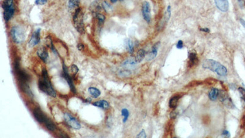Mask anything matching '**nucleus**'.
Wrapping results in <instances>:
<instances>
[{
	"instance_id": "6ab92c4d",
	"label": "nucleus",
	"mask_w": 245,
	"mask_h": 138,
	"mask_svg": "<svg viewBox=\"0 0 245 138\" xmlns=\"http://www.w3.org/2000/svg\"><path fill=\"white\" fill-rule=\"evenodd\" d=\"M21 90L23 91L24 93L27 94L30 97H33V94L30 89V87H29L28 83H24V84H20Z\"/></svg>"
},
{
	"instance_id": "39448f33",
	"label": "nucleus",
	"mask_w": 245,
	"mask_h": 138,
	"mask_svg": "<svg viewBox=\"0 0 245 138\" xmlns=\"http://www.w3.org/2000/svg\"><path fill=\"white\" fill-rule=\"evenodd\" d=\"M64 120L69 126L71 128L75 129V130H79L81 128V125L79 123V121H78L74 117L71 115L69 113H65L64 114Z\"/></svg>"
},
{
	"instance_id": "f3484780",
	"label": "nucleus",
	"mask_w": 245,
	"mask_h": 138,
	"mask_svg": "<svg viewBox=\"0 0 245 138\" xmlns=\"http://www.w3.org/2000/svg\"><path fill=\"white\" fill-rule=\"evenodd\" d=\"M79 0H69L68 2V8L69 11L75 10L79 8Z\"/></svg>"
},
{
	"instance_id": "2f4dec72",
	"label": "nucleus",
	"mask_w": 245,
	"mask_h": 138,
	"mask_svg": "<svg viewBox=\"0 0 245 138\" xmlns=\"http://www.w3.org/2000/svg\"><path fill=\"white\" fill-rule=\"evenodd\" d=\"M238 92H240V93L241 94V98L242 99L243 101V104H244L245 105V89L242 87H239L238 88Z\"/></svg>"
},
{
	"instance_id": "de8ad7c7",
	"label": "nucleus",
	"mask_w": 245,
	"mask_h": 138,
	"mask_svg": "<svg viewBox=\"0 0 245 138\" xmlns=\"http://www.w3.org/2000/svg\"><path fill=\"white\" fill-rule=\"evenodd\" d=\"M120 1H123V0H120Z\"/></svg>"
},
{
	"instance_id": "37998d69",
	"label": "nucleus",
	"mask_w": 245,
	"mask_h": 138,
	"mask_svg": "<svg viewBox=\"0 0 245 138\" xmlns=\"http://www.w3.org/2000/svg\"><path fill=\"white\" fill-rule=\"evenodd\" d=\"M200 31H202L206 33H209L210 32V30L208 28H201L200 29Z\"/></svg>"
},
{
	"instance_id": "79ce46f5",
	"label": "nucleus",
	"mask_w": 245,
	"mask_h": 138,
	"mask_svg": "<svg viewBox=\"0 0 245 138\" xmlns=\"http://www.w3.org/2000/svg\"><path fill=\"white\" fill-rule=\"evenodd\" d=\"M240 21L241 24L242 25V26H243L244 28H245V20H244L243 19H241L240 20Z\"/></svg>"
},
{
	"instance_id": "58836bf2",
	"label": "nucleus",
	"mask_w": 245,
	"mask_h": 138,
	"mask_svg": "<svg viewBox=\"0 0 245 138\" xmlns=\"http://www.w3.org/2000/svg\"><path fill=\"white\" fill-rule=\"evenodd\" d=\"M245 126V115H244L241 120V128H243Z\"/></svg>"
},
{
	"instance_id": "0eeeda50",
	"label": "nucleus",
	"mask_w": 245,
	"mask_h": 138,
	"mask_svg": "<svg viewBox=\"0 0 245 138\" xmlns=\"http://www.w3.org/2000/svg\"><path fill=\"white\" fill-rule=\"evenodd\" d=\"M142 14L144 19L148 23L151 21L152 16H151V8H150L149 3L147 1H144L142 4Z\"/></svg>"
},
{
	"instance_id": "a19ab883",
	"label": "nucleus",
	"mask_w": 245,
	"mask_h": 138,
	"mask_svg": "<svg viewBox=\"0 0 245 138\" xmlns=\"http://www.w3.org/2000/svg\"><path fill=\"white\" fill-rule=\"evenodd\" d=\"M222 135H223L225 137H229L230 136L229 132L228 131H226V130L223 131V132H222Z\"/></svg>"
},
{
	"instance_id": "c85d7f7f",
	"label": "nucleus",
	"mask_w": 245,
	"mask_h": 138,
	"mask_svg": "<svg viewBox=\"0 0 245 138\" xmlns=\"http://www.w3.org/2000/svg\"><path fill=\"white\" fill-rule=\"evenodd\" d=\"M121 115L123 116L124 119H123V122L125 123L126 121L127 120L128 117H129V112L128 111V110L126 109H123L121 110Z\"/></svg>"
},
{
	"instance_id": "423d86ee",
	"label": "nucleus",
	"mask_w": 245,
	"mask_h": 138,
	"mask_svg": "<svg viewBox=\"0 0 245 138\" xmlns=\"http://www.w3.org/2000/svg\"><path fill=\"white\" fill-rule=\"evenodd\" d=\"M63 77L64 78V79L66 80V82H68V84L69 85V87H70V89L72 91V92L73 93H75L76 92V89H75V87L74 84V82L72 80V79L71 78V77L69 76V73H68V68L67 66L65 65L64 63L63 64Z\"/></svg>"
},
{
	"instance_id": "09e8293b",
	"label": "nucleus",
	"mask_w": 245,
	"mask_h": 138,
	"mask_svg": "<svg viewBox=\"0 0 245 138\" xmlns=\"http://www.w3.org/2000/svg\"><path fill=\"white\" fill-rule=\"evenodd\" d=\"M244 4H245V1H244Z\"/></svg>"
},
{
	"instance_id": "cd10ccee",
	"label": "nucleus",
	"mask_w": 245,
	"mask_h": 138,
	"mask_svg": "<svg viewBox=\"0 0 245 138\" xmlns=\"http://www.w3.org/2000/svg\"><path fill=\"white\" fill-rule=\"evenodd\" d=\"M14 6L13 0H4L2 4V7L3 9Z\"/></svg>"
},
{
	"instance_id": "f704fd0d",
	"label": "nucleus",
	"mask_w": 245,
	"mask_h": 138,
	"mask_svg": "<svg viewBox=\"0 0 245 138\" xmlns=\"http://www.w3.org/2000/svg\"><path fill=\"white\" fill-rule=\"evenodd\" d=\"M47 2V0H36L35 4L37 5H44Z\"/></svg>"
},
{
	"instance_id": "a878e982",
	"label": "nucleus",
	"mask_w": 245,
	"mask_h": 138,
	"mask_svg": "<svg viewBox=\"0 0 245 138\" xmlns=\"http://www.w3.org/2000/svg\"><path fill=\"white\" fill-rule=\"evenodd\" d=\"M137 63V62L136 61L135 58H129L123 64V66H125V67H133L134 66H135Z\"/></svg>"
},
{
	"instance_id": "473e14b6",
	"label": "nucleus",
	"mask_w": 245,
	"mask_h": 138,
	"mask_svg": "<svg viewBox=\"0 0 245 138\" xmlns=\"http://www.w3.org/2000/svg\"><path fill=\"white\" fill-rule=\"evenodd\" d=\"M71 71L72 72L73 74H77L78 73V71H79V68H78L77 66L75 64H72L71 68H70Z\"/></svg>"
},
{
	"instance_id": "c756f323",
	"label": "nucleus",
	"mask_w": 245,
	"mask_h": 138,
	"mask_svg": "<svg viewBox=\"0 0 245 138\" xmlns=\"http://www.w3.org/2000/svg\"><path fill=\"white\" fill-rule=\"evenodd\" d=\"M46 43L47 46L48 47H51V48L52 49V51H53L54 52L56 53V51H55V48H54V47H53V42H52V40H51V37H50V36H47V37H46Z\"/></svg>"
},
{
	"instance_id": "393cba45",
	"label": "nucleus",
	"mask_w": 245,
	"mask_h": 138,
	"mask_svg": "<svg viewBox=\"0 0 245 138\" xmlns=\"http://www.w3.org/2000/svg\"><path fill=\"white\" fill-rule=\"evenodd\" d=\"M44 123H45L46 127L48 130L51 131H54L55 130H56V128H57L56 125H55V123L50 119L48 118L47 120L46 121V122Z\"/></svg>"
},
{
	"instance_id": "6e6552de",
	"label": "nucleus",
	"mask_w": 245,
	"mask_h": 138,
	"mask_svg": "<svg viewBox=\"0 0 245 138\" xmlns=\"http://www.w3.org/2000/svg\"><path fill=\"white\" fill-rule=\"evenodd\" d=\"M15 72L17 74V78L19 81L20 84H24V83H28V82L30 80V76L24 71L21 70L20 68L15 70Z\"/></svg>"
},
{
	"instance_id": "9d476101",
	"label": "nucleus",
	"mask_w": 245,
	"mask_h": 138,
	"mask_svg": "<svg viewBox=\"0 0 245 138\" xmlns=\"http://www.w3.org/2000/svg\"><path fill=\"white\" fill-rule=\"evenodd\" d=\"M219 97L220 101L225 104L226 106L229 108H232L233 107V103L231 100L230 97L227 95V94L224 92V91H221L219 93Z\"/></svg>"
},
{
	"instance_id": "a18cd8bd",
	"label": "nucleus",
	"mask_w": 245,
	"mask_h": 138,
	"mask_svg": "<svg viewBox=\"0 0 245 138\" xmlns=\"http://www.w3.org/2000/svg\"><path fill=\"white\" fill-rule=\"evenodd\" d=\"M110 1L112 2V3H116V1H118V0H110Z\"/></svg>"
},
{
	"instance_id": "72a5a7b5",
	"label": "nucleus",
	"mask_w": 245,
	"mask_h": 138,
	"mask_svg": "<svg viewBox=\"0 0 245 138\" xmlns=\"http://www.w3.org/2000/svg\"><path fill=\"white\" fill-rule=\"evenodd\" d=\"M102 8H104V9L105 10H106V11L112 9V7H111V6L109 3H107V2H105V1H104L102 3Z\"/></svg>"
},
{
	"instance_id": "f8f14e48",
	"label": "nucleus",
	"mask_w": 245,
	"mask_h": 138,
	"mask_svg": "<svg viewBox=\"0 0 245 138\" xmlns=\"http://www.w3.org/2000/svg\"><path fill=\"white\" fill-rule=\"evenodd\" d=\"M215 3L216 7L222 12H227L229 10V4L228 0H215Z\"/></svg>"
},
{
	"instance_id": "f257e3e1",
	"label": "nucleus",
	"mask_w": 245,
	"mask_h": 138,
	"mask_svg": "<svg viewBox=\"0 0 245 138\" xmlns=\"http://www.w3.org/2000/svg\"><path fill=\"white\" fill-rule=\"evenodd\" d=\"M38 87L41 91L46 93L48 95L54 98L57 96L56 91L51 84L48 72L45 68L42 69V77L39 80Z\"/></svg>"
},
{
	"instance_id": "4be33fe9",
	"label": "nucleus",
	"mask_w": 245,
	"mask_h": 138,
	"mask_svg": "<svg viewBox=\"0 0 245 138\" xmlns=\"http://www.w3.org/2000/svg\"><path fill=\"white\" fill-rule=\"evenodd\" d=\"M125 46L127 51L130 53L134 52V44L130 39H126L125 41Z\"/></svg>"
},
{
	"instance_id": "20e7f679",
	"label": "nucleus",
	"mask_w": 245,
	"mask_h": 138,
	"mask_svg": "<svg viewBox=\"0 0 245 138\" xmlns=\"http://www.w3.org/2000/svg\"><path fill=\"white\" fill-rule=\"evenodd\" d=\"M10 35L13 41L17 44L23 42L25 39V33L23 28L19 26H14L10 30Z\"/></svg>"
},
{
	"instance_id": "a211bd4d",
	"label": "nucleus",
	"mask_w": 245,
	"mask_h": 138,
	"mask_svg": "<svg viewBox=\"0 0 245 138\" xmlns=\"http://www.w3.org/2000/svg\"><path fill=\"white\" fill-rule=\"evenodd\" d=\"M93 105L104 109H107L109 107V103L105 100H100L93 103Z\"/></svg>"
},
{
	"instance_id": "9b49d317",
	"label": "nucleus",
	"mask_w": 245,
	"mask_h": 138,
	"mask_svg": "<svg viewBox=\"0 0 245 138\" xmlns=\"http://www.w3.org/2000/svg\"><path fill=\"white\" fill-rule=\"evenodd\" d=\"M40 33H41L40 28L37 29L34 33H33V34L28 42V46L30 47H34L36 46L39 42L40 39H41Z\"/></svg>"
},
{
	"instance_id": "c9c22d12",
	"label": "nucleus",
	"mask_w": 245,
	"mask_h": 138,
	"mask_svg": "<svg viewBox=\"0 0 245 138\" xmlns=\"http://www.w3.org/2000/svg\"><path fill=\"white\" fill-rule=\"evenodd\" d=\"M178 114H179V113H178V112L176 111V110H173V111L171 112V113L170 114V119H175L176 117V116H177Z\"/></svg>"
},
{
	"instance_id": "7ed1b4c3",
	"label": "nucleus",
	"mask_w": 245,
	"mask_h": 138,
	"mask_svg": "<svg viewBox=\"0 0 245 138\" xmlns=\"http://www.w3.org/2000/svg\"><path fill=\"white\" fill-rule=\"evenodd\" d=\"M73 21L75 28L80 34L83 35L85 30L83 24V14L80 8H78L75 11L73 16Z\"/></svg>"
},
{
	"instance_id": "ea45409f",
	"label": "nucleus",
	"mask_w": 245,
	"mask_h": 138,
	"mask_svg": "<svg viewBox=\"0 0 245 138\" xmlns=\"http://www.w3.org/2000/svg\"><path fill=\"white\" fill-rule=\"evenodd\" d=\"M77 49H78V50H79V51H82L83 49H84V45H83V44H81V43H79V44H77Z\"/></svg>"
},
{
	"instance_id": "dca6fc26",
	"label": "nucleus",
	"mask_w": 245,
	"mask_h": 138,
	"mask_svg": "<svg viewBox=\"0 0 245 138\" xmlns=\"http://www.w3.org/2000/svg\"><path fill=\"white\" fill-rule=\"evenodd\" d=\"M198 62V57L196 53L190 52L189 53V67H192L194 65L196 64Z\"/></svg>"
},
{
	"instance_id": "7c9ffc66",
	"label": "nucleus",
	"mask_w": 245,
	"mask_h": 138,
	"mask_svg": "<svg viewBox=\"0 0 245 138\" xmlns=\"http://www.w3.org/2000/svg\"><path fill=\"white\" fill-rule=\"evenodd\" d=\"M96 18L98 19L99 24H103L104 23L105 20V17L103 14H101L100 13H96Z\"/></svg>"
},
{
	"instance_id": "e433bc0d",
	"label": "nucleus",
	"mask_w": 245,
	"mask_h": 138,
	"mask_svg": "<svg viewBox=\"0 0 245 138\" xmlns=\"http://www.w3.org/2000/svg\"><path fill=\"white\" fill-rule=\"evenodd\" d=\"M137 137H145V138L147 137V135H146L145 132V130H142L141 131V132H140V133H139L137 136Z\"/></svg>"
},
{
	"instance_id": "c03bdc74",
	"label": "nucleus",
	"mask_w": 245,
	"mask_h": 138,
	"mask_svg": "<svg viewBox=\"0 0 245 138\" xmlns=\"http://www.w3.org/2000/svg\"><path fill=\"white\" fill-rule=\"evenodd\" d=\"M86 102H88V103H90V102H91V99L90 98H87V99H86V101H85Z\"/></svg>"
},
{
	"instance_id": "ddd939ff",
	"label": "nucleus",
	"mask_w": 245,
	"mask_h": 138,
	"mask_svg": "<svg viewBox=\"0 0 245 138\" xmlns=\"http://www.w3.org/2000/svg\"><path fill=\"white\" fill-rule=\"evenodd\" d=\"M160 46V42H157L154 44V46L152 47V51L149 52V53L148 55L147 56V60H152L156 58L157 56L158 51V49Z\"/></svg>"
},
{
	"instance_id": "412c9836",
	"label": "nucleus",
	"mask_w": 245,
	"mask_h": 138,
	"mask_svg": "<svg viewBox=\"0 0 245 138\" xmlns=\"http://www.w3.org/2000/svg\"><path fill=\"white\" fill-rule=\"evenodd\" d=\"M219 91L218 90V89L214 88H212V89H211L210 92H209L208 96L211 100L215 101L219 96Z\"/></svg>"
},
{
	"instance_id": "5701e85b",
	"label": "nucleus",
	"mask_w": 245,
	"mask_h": 138,
	"mask_svg": "<svg viewBox=\"0 0 245 138\" xmlns=\"http://www.w3.org/2000/svg\"><path fill=\"white\" fill-rule=\"evenodd\" d=\"M88 93L90 94V95L93 98H98L100 95H101V92L97 88L95 87H90L88 88Z\"/></svg>"
},
{
	"instance_id": "4468645a",
	"label": "nucleus",
	"mask_w": 245,
	"mask_h": 138,
	"mask_svg": "<svg viewBox=\"0 0 245 138\" xmlns=\"http://www.w3.org/2000/svg\"><path fill=\"white\" fill-rule=\"evenodd\" d=\"M37 54L44 62H47V60H48V55L47 50L46 49L45 47H41L40 49H39L37 52Z\"/></svg>"
},
{
	"instance_id": "b1692460",
	"label": "nucleus",
	"mask_w": 245,
	"mask_h": 138,
	"mask_svg": "<svg viewBox=\"0 0 245 138\" xmlns=\"http://www.w3.org/2000/svg\"><path fill=\"white\" fill-rule=\"evenodd\" d=\"M145 57V51H144L143 49H140L137 52L136 56L135 57L136 61L137 63H140L144 59Z\"/></svg>"
},
{
	"instance_id": "f03ea898",
	"label": "nucleus",
	"mask_w": 245,
	"mask_h": 138,
	"mask_svg": "<svg viewBox=\"0 0 245 138\" xmlns=\"http://www.w3.org/2000/svg\"><path fill=\"white\" fill-rule=\"evenodd\" d=\"M202 67L204 69H208L211 71L215 72L217 74L221 76H225L227 74V70L225 66L213 60H206L203 63Z\"/></svg>"
},
{
	"instance_id": "aec40b11",
	"label": "nucleus",
	"mask_w": 245,
	"mask_h": 138,
	"mask_svg": "<svg viewBox=\"0 0 245 138\" xmlns=\"http://www.w3.org/2000/svg\"><path fill=\"white\" fill-rule=\"evenodd\" d=\"M170 15H171V7H170V5H169L168 7H167V9L166 12L165 13L164 19H163L162 24H161V27H163L165 24L167 23V22L169 21L170 17Z\"/></svg>"
},
{
	"instance_id": "4c0bfd02",
	"label": "nucleus",
	"mask_w": 245,
	"mask_h": 138,
	"mask_svg": "<svg viewBox=\"0 0 245 138\" xmlns=\"http://www.w3.org/2000/svg\"><path fill=\"white\" fill-rule=\"evenodd\" d=\"M176 47L177 49H181L183 47V42L181 40H180L179 42H177Z\"/></svg>"
},
{
	"instance_id": "1a4fd4ad",
	"label": "nucleus",
	"mask_w": 245,
	"mask_h": 138,
	"mask_svg": "<svg viewBox=\"0 0 245 138\" xmlns=\"http://www.w3.org/2000/svg\"><path fill=\"white\" fill-rule=\"evenodd\" d=\"M33 115H34L36 120L41 123H44L48 119L47 116L44 114V113L42 111V110L39 107H37L33 111Z\"/></svg>"
},
{
	"instance_id": "2eb2a0df",
	"label": "nucleus",
	"mask_w": 245,
	"mask_h": 138,
	"mask_svg": "<svg viewBox=\"0 0 245 138\" xmlns=\"http://www.w3.org/2000/svg\"><path fill=\"white\" fill-rule=\"evenodd\" d=\"M14 14V6L10 7L4 9V19L6 21H9Z\"/></svg>"
},
{
	"instance_id": "bb28decb",
	"label": "nucleus",
	"mask_w": 245,
	"mask_h": 138,
	"mask_svg": "<svg viewBox=\"0 0 245 138\" xmlns=\"http://www.w3.org/2000/svg\"><path fill=\"white\" fill-rule=\"evenodd\" d=\"M179 96H174L173 98H172L170 101H169V107L170 108H175L177 106V104H178V101L179 100Z\"/></svg>"
},
{
	"instance_id": "49530a36",
	"label": "nucleus",
	"mask_w": 245,
	"mask_h": 138,
	"mask_svg": "<svg viewBox=\"0 0 245 138\" xmlns=\"http://www.w3.org/2000/svg\"><path fill=\"white\" fill-rule=\"evenodd\" d=\"M242 1V0H238V2H241Z\"/></svg>"
}]
</instances>
